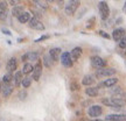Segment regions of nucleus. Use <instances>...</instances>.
I'll return each mask as SVG.
<instances>
[{
	"label": "nucleus",
	"instance_id": "27",
	"mask_svg": "<svg viewBox=\"0 0 126 121\" xmlns=\"http://www.w3.org/2000/svg\"><path fill=\"white\" fill-rule=\"evenodd\" d=\"M32 84V78H28V77H26V78H23L22 79V86L25 87V89H27V87H29Z\"/></svg>",
	"mask_w": 126,
	"mask_h": 121
},
{
	"label": "nucleus",
	"instance_id": "19",
	"mask_svg": "<svg viewBox=\"0 0 126 121\" xmlns=\"http://www.w3.org/2000/svg\"><path fill=\"white\" fill-rule=\"evenodd\" d=\"M22 72H20V71H16L15 72V75H14L13 77V81H14V85L18 87L20 84H22Z\"/></svg>",
	"mask_w": 126,
	"mask_h": 121
},
{
	"label": "nucleus",
	"instance_id": "18",
	"mask_svg": "<svg viewBox=\"0 0 126 121\" xmlns=\"http://www.w3.org/2000/svg\"><path fill=\"white\" fill-rule=\"evenodd\" d=\"M94 81H96V79H94V76H91V75H86V76H84V78H83V81H82V84L90 87V86L94 83Z\"/></svg>",
	"mask_w": 126,
	"mask_h": 121
},
{
	"label": "nucleus",
	"instance_id": "37",
	"mask_svg": "<svg viewBox=\"0 0 126 121\" xmlns=\"http://www.w3.org/2000/svg\"><path fill=\"white\" fill-rule=\"evenodd\" d=\"M92 121H105V120H100V119H94V120H92Z\"/></svg>",
	"mask_w": 126,
	"mask_h": 121
},
{
	"label": "nucleus",
	"instance_id": "16",
	"mask_svg": "<svg viewBox=\"0 0 126 121\" xmlns=\"http://www.w3.org/2000/svg\"><path fill=\"white\" fill-rule=\"evenodd\" d=\"M1 92H2V95L5 98H8L9 95L13 92V86L11 84H4L2 85V89H1Z\"/></svg>",
	"mask_w": 126,
	"mask_h": 121
},
{
	"label": "nucleus",
	"instance_id": "12",
	"mask_svg": "<svg viewBox=\"0 0 126 121\" xmlns=\"http://www.w3.org/2000/svg\"><path fill=\"white\" fill-rule=\"evenodd\" d=\"M6 67H7V70H8L9 73H12L13 71H15V70L18 69V62H16V58H15V57H12V58L7 62Z\"/></svg>",
	"mask_w": 126,
	"mask_h": 121
},
{
	"label": "nucleus",
	"instance_id": "8",
	"mask_svg": "<svg viewBox=\"0 0 126 121\" xmlns=\"http://www.w3.org/2000/svg\"><path fill=\"white\" fill-rule=\"evenodd\" d=\"M29 27L35 29V30H43L45 29V25L41 22V20L39 18H33L29 21Z\"/></svg>",
	"mask_w": 126,
	"mask_h": 121
},
{
	"label": "nucleus",
	"instance_id": "3",
	"mask_svg": "<svg viewBox=\"0 0 126 121\" xmlns=\"http://www.w3.org/2000/svg\"><path fill=\"white\" fill-rule=\"evenodd\" d=\"M116 70L114 69H111V67H103V69H99L96 72V77L97 78H104V77H111L116 73Z\"/></svg>",
	"mask_w": 126,
	"mask_h": 121
},
{
	"label": "nucleus",
	"instance_id": "29",
	"mask_svg": "<svg viewBox=\"0 0 126 121\" xmlns=\"http://www.w3.org/2000/svg\"><path fill=\"white\" fill-rule=\"evenodd\" d=\"M70 89H71V91L79 90V84H78V83H76V81H72L71 84H70Z\"/></svg>",
	"mask_w": 126,
	"mask_h": 121
},
{
	"label": "nucleus",
	"instance_id": "1",
	"mask_svg": "<svg viewBox=\"0 0 126 121\" xmlns=\"http://www.w3.org/2000/svg\"><path fill=\"white\" fill-rule=\"evenodd\" d=\"M102 103L106 105L111 108H116V109H120L123 106L126 105V101L124 99H118V98H104L102 99Z\"/></svg>",
	"mask_w": 126,
	"mask_h": 121
},
{
	"label": "nucleus",
	"instance_id": "2",
	"mask_svg": "<svg viewBox=\"0 0 126 121\" xmlns=\"http://www.w3.org/2000/svg\"><path fill=\"white\" fill-rule=\"evenodd\" d=\"M99 8V13H100V18L103 20H106L110 15V8H109V5L106 1H100L98 5Z\"/></svg>",
	"mask_w": 126,
	"mask_h": 121
},
{
	"label": "nucleus",
	"instance_id": "9",
	"mask_svg": "<svg viewBox=\"0 0 126 121\" xmlns=\"http://www.w3.org/2000/svg\"><path fill=\"white\" fill-rule=\"evenodd\" d=\"M41 75H42V62L37 61V63L33 69V79H35V81H37L40 79Z\"/></svg>",
	"mask_w": 126,
	"mask_h": 121
},
{
	"label": "nucleus",
	"instance_id": "17",
	"mask_svg": "<svg viewBox=\"0 0 126 121\" xmlns=\"http://www.w3.org/2000/svg\"><path fill=\"white\" fill-rule=\"evenodd\" d=\"M117 81H118V78H116V77H110L109 79H105L100 85L105 86V87H111V86L116 85V84H117Z\"/></svg>",
	"mask_w": 126,
	"mask_h": 121
},
{
	"label": "nucleus",
	"instance_id": "21",
	"mask_svg": "<svg viewBox=\"0 0 126 121\" xmlns=\"http://www.w3.org/2000/svg\"><path fill=\"white\" fill-rule=\"evenodd\" d=\"M85 93L88 94L89 97H97V95H98V87H92V86H90V87L85 89Z\"/></svg>",
	"mask_w": 126,
	"mask_h": 121
},
{
	"label": "nucleus",
	"instance_id": "32",
	"mask_svg": "<svg viewBox=\"0 0 126 121\" xmlns=\"http://www.w3.org/2000/svg\"><path fill=\"white\" fill-rule=\"evenodd\" d=\"M26 97H27V92H26V91H21V92L19 93V98L21 99V100H23Z\"/></svg>",
	"mask_w": 126,
	"mask_h": 121
},
{
	"label": "nucleus",
	"instance_id": "22",
	"mask_svg": "<svg viewBox=\"0 0 126 121\" xmlns=\"http://www.w3.org/2000/svg\"><path fill=\"white\" fill-rule=\"evenodd\" d=\"M23 12H25V11H23V7H21V6H14L13 9H12V15H13V16L19 18V16H20Z\"/></svg>",
	"mask_w": 126,
	"mask_h": 121
},
{
	"label": "nucleus",
	"instance_id": "11",
	"mask_svg": "<svg viewBox=\"0 0 126 121\" xmlns=\"http://www.w3.org/2000/svg\"><path fill=\"white\" fill-rule=\"evenodd\" d=\"M105 121H126V114H109Z\"/></svg>",
	"mask_w": 126,
	"mask_h": 121
},
{
	"label": "nucleus",
	"instance_id": "20",
	"mask_svg": "<svg viewBox=\"0 0 126 121\" xmlns=\"http://www.w3.org/2000/svg\"><path fill=\"white\" fill-rule=\"evenodd\" d=\"M18 20L21 23H27V22H29V21H31V14L28 13V12H23V13L18 18Z\"/></svg>",
	"mask_w": 126,
	"mask_h": 121
},
{
	"label": "nucleus",
	"instance_id": "39",
	"mask_svg": "<svg viewBox=\"0 0 126 121\" xmlns=\"http://www.w3.org/2000/svg\"><path fill=\"white\" fill-rule=\"evenodd\" d=\"M125 55H126V49H125Z\"/></svg>",
	"mask_w": 126,
	"mask_h": 121
},
{
	"label": "nucleus",
	"instance_id": "5",
	"mask_svg": "<svg viewBox=\"0 0 126 121\" xmlns=\"http://www.w3.org/2000/svg\"><path fill=\"white\" fill-rule=\"evenodd\" d=\"M91 64H92V67H96V69H103V67H105V65H106V62L104 61L102 57H99V56H92L91 57Z\"/></svg>",
	"mask_w": 126,
	"mask_h": 121
},
{
	"label": "nucleus",
	"instance_id": "38",
	"mask_svg": "<svg viewBox=\"0 0 126 121\" xmlns=\"http://www.w3.org/2000/svg\"><path fill=\"white\" fill-rule=\"evenodd\" d=\"M1 89H2V85H1V81H0V92H1Z\"/></svg>",
	"mask_w": 126,
	"mask_h": 121
},
{
	"label": "nucleus",
	"instance_id": "4",
	"mask_svg": "<svg viewBox=\"0 0 126 121\" xmlns=\"http://www.w3.org/2000/svg\"><path fill=\"white\" fill-rule=\"evenodd\" d=\"M79 5L81 2L78 1V0H74V1H69L68 5L65 6V13L68 15H72V14L76 12V9L79 7Z\"/></svg>",
	"mask_w": 126,
	"mask_h": 121
},
{
	"label": "nucleus",
	"instance_id": "28",
	"mask_svg": "<svg viewBox=\"0 0 126 121\" xmlns=\"http://www.w3.org/2000/svg\"><path fill=\"white\" fill-rule=\"evenodd\" d=\"M118 44H119V47H120L122 49H126V35L118 42Z\"/></svg>",
	"mask_w": 126,
	"mask_h": 121
},
{
	"label": "nucleus",
	"instance_id": "34",
	"mask_svg": "<svg viewBox=\"0 0 126 121\" xmlns=\"http://www.w3.org/2000/svg\"><path fill=\"white\" fill-rule=\"evenodd\" d=\"M2 33L6 34V35H12V33H11L9 30H7V29H2Z\"/></svg>",
	"mask_w": 126,
	"mask_h": 121
},
{
	"label": "nucleus",
	"instance_id": "31",
	"mask_svg": "<svg viewBox=\"0 0 126 121\" xmlns=\"http://www.w3.org/2000/svg\"><path fill=\"white\" fill-rule=\"evenodd\" d=\"M99 35L102 36V37H104V39H110V35H109L108 33H105L104 30H99Z\"/></svg>",
	"mask_w": 126,
	"mask_h": 121
},
{
	"label": "nucleus",
	"instance_id": "15",
	"mask_svg": "<svg viewBox=\"0 0 126 121\" xmlns=\"http://www.w3.org/2000/svg\"><path fill=\"white\" fill-rule=\"evenodd\" d=\"M82 53H83L82 48H79V47H76V48H74V49L71 50V53H70V56H71L72 62H74V61H77V59L79 58V57L82 56Z\"/></svg>",
	"mask_w": 126,
	"mask_h": 121
},
{
	"label": "nucleus",
	"instance_id": "6",
	"mask_svg": "<svg viewBox=\"0 0 126 121\" xmlns=\"http://www.w3.org/2000/svg\"><path fill=\"white\" fill-rule=\"evenodd\" d=\"M102 113H103V108H102V106H99V105H92V106L89 107V109H88V114H89V117H91V118H97V117H99Z\"/></svg>",
	"mask_w": 126,
	"mask_h": 121
},
{
	"label": "nucleus",
	"instance_id": "30",
	"mask_svg": "<svg viewBox=\"0 0 126 121\" xmlns=\"http://www.w3.org/2000/svg\"><path fill=\"white\" fill-rule=\"evenodd\" d=\"M35 4L37 5V6L42 7V8H47V7H48V5H47L46 1H35Z\"/></svg>",
	"mask_w": 126,
	"mask_h": 121
},
{
	"label": "nucleus",
	"instance_id": "13",
	"mask_svg": "<svg viewBox=\"0 0 126 121\" xmlns=\"http://www.w3.org/2000/svg\"><path fill=\"white\" fill-rule=\"evenodd\" d=\"M61 49L60 48H53V49H50L49 51V56L50 58L53 59V62H56V61H59V58H61Z\"/></svg>",
	"mask_w": 126,
	"mask_h": 121
},
{
	"label": "nucleus",
	"instance_id": "23",
	"mask_svg": "<svg viewBox=\"0 0 126 121\" xmlns=\"http://www.w3.org/2000/svg\"><path fill=\"white\" fill-rule=\"evenodd\" d=\"M33 69H34V67L32 65L31 63H26V64L23 65V67H22V73H25V75H28V73L33 72Z\"/></svg>",
	"mask_w": 126,
	"mask_h": 121
},
{
	"label": "nucleus",
	"instance_id": "7",
	"mask_svg": "<svg viewBox=\"0 0 126 121\" xmlns=\"http://www.w3.org/2000/svg\"><path fill=\"white\" fill-rule=\"evenodd\" d=\"M61 63H62L63 67H71L74 62L71 59V56H70V53H63L61 55Z\"/></svg>",
	"mask_w": 126,
	"mask_h": 121
},
{
	"label": "nucleus",
	"instance_id": "36",
	"mask_svg": "<svg viewBox=\"0 0 126 121\" xmlns=\"http://www.w3.org/2000/svg\"><path fill=\"white\" fill-rule=\"evenodd\" d=\"M124 12L126 13V1H125V5H124Z\"/></svg>",
	"mask_w": 126,
	"mask_h": 121
},
{
	"label": "nucleus",
	"instance_id": "35",
	"mask_svg": "<svg viewBox=\"0 0 126 121\" xmlns=\"http://www.w3.org/2000/svg\"><path fill=\"white\" fill-rule=\"evenodd\" d=\"M9 4H12V5H15V4H18V1H9Z\"/></svg>",
	"mask_w": 126,
	"mask_h": 121
},
{
	"label": "nucleus",
	"instance_id": "33",
	"mask_svg": "<svg viewBox=\"0 0 126 121\" xmlns=\"http://www.w3.org/2000/svg\"><path fill=\"white\" fill-rule=\"evenodd\" d=\"M47 39H49V36H48V35H45V36H41L40 39H37V40H35V42H40V41L47 40Z\"/></svg>",
	"mask_w": 126,
	"mask_h": 121
},
{
	"label": "nucleus",
	"instance_id": "25",
	"mask_svg": "<svg viewBox=\"0 0 126 121\" xmlns=\"http://www.w3.org/2000/svg\"><path fill=\"white\" fill-rule=\"evenodd\" d=\"M13 79V76H12V73H6L4 77H2V83L4 84H11V81Z\"/></svg>",
	"mask_w": 126,
	"mask_h": 121
},
{
	"label": "nucleus",
	"instance_id": "26",
	"mask_svg": "<svg viewBox=\"0 0 126 121\" xmlns=\"http://www.w3.org/2000/svg\"><path fill=\"white\" fill-rule=\"evenodd\" d=\"M43 63H45V65L47 67H51V64H53V59L50 58V56L49 55H47V56H45V57H43Z\"/></svg>",
	"mask_w": 126,
	"mask_h": 121
},
{
	"label": "nucleus",
	"instance_id": "10",
	"mask_svg": "<svg viewBox=\"0 0 126 121\" xmlns=\"http://www.w3.org/2000/svg\"><path fill=\"white\" fill-rule=\"evenodd\" d=\"M125 35H126V30L124 28H117V29H114L112 33V39L116 41V42H119Z\"/></svg>",
	"mask_w": 126,
	"mask_h": 121
},
{
	"label": "nucleus",
	"instance_id": "14",
	"mask_svg": "<svg viewBox=\"0 0 126 121\" xmlns=\"http://www.w3.org/2000/svg\"><path fill=\"white\" fill-rule=\"evenodd\" d=\"M7 18V2L0 1V20H6Z\"/></svg>",
	"mask_w": 126,
	"mask_h": 121
},
{
	"label": "nucleus",
	"instance_id": "24",
	"mask_svg": "<svg viewBox=\"0 0 126 121\" xmlns=\"http://www.w3.org/2000/svg\"><path fill=\"white\" fill-rule=\"evenodd\" d=\"M26 57H27V61H39V55L36 53H27L26 54Z\"/></svg>",
	"mask_w": 126,
	"mask_h": 121
}]
</instances>
